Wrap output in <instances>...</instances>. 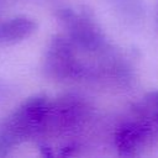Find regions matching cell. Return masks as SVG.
I'll return each mask as SVG.
<instances>
[{
	"label": "cell",
	"mask_w": 158,
	"mask_h": 158,
	"mask_svg": "<svg viewBox=\"0 0 158 158\" xmlns=\"http://www.w3.org/2000/svg\"><path fill=\"white\" fill-rule=\"evenodd\" d=\"M59 19L69 28L72 38L83 47L94 49L101 43L102 35L90 12L77 14L72 9H62L59 11Z\"/></svg>",
	"instance_id": "1"
},
{
	"label": "cell",
	"mask_w": 158,
	"mask_h": 158,
	"mask_svg": "<svg viewBox=\"0 0 158 158\" xmlns=\"http://www.w3.org/2000/svg\"><path fill=\"white\" fill-rule=\"evenodd\" d=\"M36 22L25 16H17L0 23V42L14 43L22 41L36 31Z\"/></svg>",
	"instance_id": "2"
},
{
	"label": "cell",
	"mask_w": 158,
	"mask_h": 158,
	"mask_svg": "<svg viewBox=\"0 0 158 158\" xmlns=\"http://www.w3.org/2000/svg\"><path fill=\"white\" fill-rule=\"evenodd\" d=\"M146 100H147V102H148L151 106H153V107H156V109L158 110V90L148 93V94L146 95Z\"/></svg>",
	"instance_id": "3"
}]
</instances>
